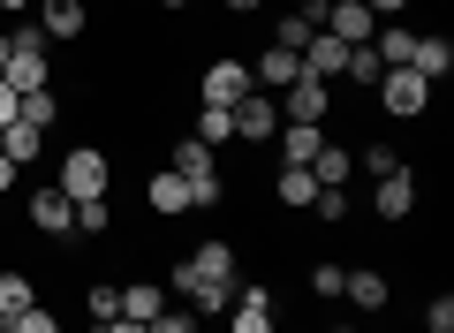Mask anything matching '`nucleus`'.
<instances>
[{
  "mask_svg": "<svg viewBox=\"0 0 454 333\" xmlns=\"http://www.w3.org/2000/svg\"><path fill=\"white\" fill-rule=\"evenodd\" d=\"M227 137H235V114H227V107H197V144H212V152H220Z\"/></svg>",
  "mask_w": 454,
  "mask_h": 333,
  "instance_id": "26",
  "label": "nucleus"
},
{
  "mask_svg": "<svg viewBox=\"0 0 454 333\" xmlns=\"http://www.w3.org/2000/svg\"><path fill=\"white\" fill-rule=\"evenodd\" d=\"M340 68H348V46H340V38H310V46H303V76H318V83H333L340 76Z\"/></svg>",
  "mask_w": 454,
  "mask_h": 333,
  "instance_id": "15",
  "label": "nucleus"
},
{
  "mask_svg": "<svg viewBox=\"0 0 454 333\" xmlns=\"http://www.w3.org/2000/svg\"><path fill=\"white\" fill-rule=\"evenodd\" d=\"M16 175H23V167H16L8 152H0V190H16Z\"/></svg>",
  "mask_w": 454,
  "mask_h": 333,
  "instance_id": "38",
  "label": "nucleus"
},
{
  "mask_svg": "<svg viewBox=\"0 0 454 333\" xmlns=\"http://www.w3.org/2000/svg\"><path fill=\"white\" fill-rule=\"evenodd\" d=\"M340 281H348V273H340V266H325V258L310 266V296H318V303H333V296H340Z\"/></svg>",
  "mask_w": 454,
  "mask_h": 333,
  "instance_id": "31",
  "label": "nucleus"
},
{
  "mask_svg": "<svg viewBox=\"0 0 454 333\" xmlns=\"http://www.w3.org/2000/svg\"><path fill=\"white\" fill-rule=\"evenodd\" d=\"M409 68H417L424 83H439V76L454 68V46H447V38H417V53H409Z\"/></svg>",
  "mask_w": 454,
  "mask_h": 333,
  "instance_id": "23",
  "label": "nucleus"
},
{
  "mask_svg": "<svg viewBox=\"0 0 454 333\" xmlns=\"http://www.w3.org/2000/svg\"><path fill=\"white\" fill-rule=\"evenodd\" d=\"M145 205L160 212V220H182V212H190V182H182L175 167H160V175L145 182Z\"/></svg>",
  "mask_w": 454,
  "mask_h": 333,
  "instance_id": "12",
  "label": "nucleus"
},
{
  "mask_svg": "<svg viewBox=\"0 0 454 333\" xmlns=\"http://www.w3.org/2000/svg\"><path fill=\"white\" fill-rule=\"evenodd\" d=\"M23 8H31V0H0V16H23Z\"/></svg>",
  "mask_w": 454,
  "mask_h": 333,
  "instance_id": "41",
  "label": "nucleus"
},
{
  "mask_svg": "<svg viewBox=\"0 0 454 333\" xmlns=\"http://www.w3.org/2000/svg\"><path fill=\"white\" fill-rule=\"evenodd\" d=\"M310 38H318V16H310V8H295V16L273 23V46H288V53H303Z\"/></svg>",
  "mask_w": 454,
  "mask_h": 333,
  "instance_id": "25",
  "label": "nucleus"
},
{
  "mask_svg": "<svg viewBox=\"0 0 454 333\" xmlns=\"http://www.w3.org/2000/svg\"><path fill=\"white\" fill-rule=\"evenodd\" d=\"M31 303H38L31 273H16V266H8V273H0V326H16V318L31 311Z\"/></svg>",
  "mask_w": 454,
  "mask_h": 333,
  "instance_id": "18",
  "label": "nucleus"
},
{
  "mask_svg": "<svg viewBox=\"0 0 454 333\" xmlns=\"http://www.w3.org/2000/svg\"><path fill=\"white\" fill-rule=\"evenodd\" d=\"M98 333H152V326H137V318H106Z\"/></svg>",
  "mask_w": 454,
  "mask_h": 333,
  "instance_id": "37",
  "label": "nucleus"
},
{
  "mask_svg": "<svg viewBox=\"0 0 454 333\" xmlns=\"http://www.w3.org/2000/svg\"><path fill=\"white\" fill-rule=\"evenodd\" d=\"M190 273H197V281L235 288V242H197V250H190Z\"/></svg>",
  "mask_w": 454,
  "mask_h": 333,
  "instance_id": "14",
  "label": "nucleus"
},
{
  "mask_svg": "<svg viewBox=\"0 0 454 333\" xmlns=\"http://www.w3.org/2000/svg\"><path fill=\"white\" fill-rule=\"evenodd\" d=\"M220 197H227L220 175H190V205H220Z\"/></svg>",
  "mask_w": 454,
  "mask_h": 333,
  "instance_id": "34",
  "label": "nucleus"
},
{
  "mask_svg": "<svg viewBox=\"0 0 454 333\" xmlns=\"http://www.w3.org/2000/svg\"><path fill=\"white\" fill-rule=\"evenodd\" d=\"M295 76H303V53H288V46H265V53H258V68H250V83H258V91H273V99L288 91Z\"/></svg>",
  "mask_w": 454,
  "mask_h": 333,
  "instance_id": "10",
  "label": "nucleus"
},
{
  "mask_svg": "<svg viewBox=\"0 0 454 333\" xmlns=\"http://www.w3.org/2000/svg\"><path fill=\"white\" fill-rule=\"evenodd\" d=\"M152 333H197V311H175V303H167V311L152 318Z\"/></svg>",
  "mask_w": 454,
  "mask_h": 333,
  "instance_id": "35",
  "label": "nucleus"
},
{
  "mask_svg": "<svg viewBox=\"0 0 454 333\" xmlns=\"http://www.w3.org/2000/svg\"><path fill=\"white\" fill-rule=\"evenodd\" d=\"M273 197H280L288 212H303L310 197H318V175H310V167H280V175H273Z\"/></svg>",
  "mask_w": 454,
  "mask_h": 333,
  "instance_id": "19",
  "label": "nucleus"
},
{
  "mask_svg": "<svg viewBox=\"0 0 454 333\" xmlns=\"http://www.w3.org/2000/svg\"><path fill=\"white\" fill-rule=\"evenodd\" d=\"M114 227V205L106 197H76V235H106Z\"/></svg>",
  "mask_w": 454,
  "mask_h": 333,
  "instance_id": "28",
  "label": "nucleus"
},
{
  "mask_svg": "<svg viewBox=\"0 0 454 333\" xmlns=\"http://www.w3.org/2000/svg\"><path fill=\"white\" fill-rule=\"evenodd\" d=\"M0 152L16 159V167H31V159L46 152V129H31V122H8V129H0Z\"/></svg>",
  "mask_w": 454,
  "mask_h": 333,
  "instance_id": "22",
  "label": "nucleus"
},
{
  "mask_svg": "<svg viewBox=\"0 0 454 333\" xmlns=\"http://www.w3.org/2000/svg\"><path fill=\"white\" fill-rule=\"evenodd\" d=\"M83 311H91V326L121 318V288H83Z\"/></svg>",
  "mask_w": 454,
  "mask_h": 333,
  "instance_id": "29",
  "label": "nucleus"
},
{
  "mask_svg": "<svg viewBox=\"0 0 454 333\" xmlns=\"http://www.w3.org/2000/svg\"><path fill=\"white\" fill-rule=\"evenodd\" d=\"M0 333H8V326H0Z\"/></svg>",
  "mask_w": 454,
  "mask_h": 333,
  "instance_id": "47",
  "label": "nucleus"
},
{
  "mask_svg": "<svg viewBox=\"0 0 454 333\" xmlns=\"http://www.w3.org/2000/svg\"><path fill=\"white\" fill-rule=\"evenodd\" d=\"M8 333H61V318H53V311H38V303H31V311H23V318H16Z\"/></svg>",
  "mask_w": 454,
  "mask_h": 333,
  "instance_id": "36",
  "label": "nucleus"
},
{
  "mask_svg": "<svg viewBox=\"0 0 454 333\" xmlns=\"http://www.w3.org/2000/svg\"><path fill=\"white\" fill-rule=\"evenodd\" d=\"M16 122V91H8V83H0V129Z\"/></svg>",
  "mask_w": 454,
  "mask_h": 333,
  "instance_id": "39",
  "label": "nucleus"
},
{
  "mask_svg": "<svg viewBox=\"0 0 454 333\" xmlns=\"http://www.w3.org/2000/svg\"><path fill=\"white\" fill-rule=\"evenodd\" d=\"M160 311H167V288H152V281H129V288H121V318H137V326H152Z\"/></svg>",
  "mask_w": 454,
  "mask_h": 333,
  "instance_id": "20",
  "label": "nucleus"
},
{
  "mask_svg": "<svg viewBox=\"0 0 454 333\" xmlns=\"http://www.w3.org/2000/svg\"><path fill=\"white\" fill-rule=\"evenodd\" d=\"M372 212H379L387 227H402L409 212H417V182H409V167H402V175H379V182H372Z\"/></svg>",
  "mask_w": 454,
  "mask_h": 333,
  "instance_id": "7",
  "label": "nucleus"
},
{
  "mask_svg": "<svg viewBox=\"0 0 454 333\" xmlns=\"http://www.w3.org/2000/svg\"><path fill=\"white\" fill-rule=\"evenodd\" d=\"M379 107L402 114V122H417V114L432 107V83H424L417 68H387V76H379Z\"/></svg>",
  "mask_w": 454,
  "mask_h": 333,
  "instance_id": "2",
  "label": "nucleus"
},
{
  "mask_svg": "<svg viewBox=\"0 0 454 333\" xmlns=\"http://www.w3.org/2000/svg\"><path fill=\"white\" fill-rule=\"evenodd\" d=\"M8 53H16V46H8V31H0V76H8Z\"/></svg>",
  "mask_w": 454,
  "mask_h": 333,
  "instance_id": "43",
  "label": "nucleus"
},
{
  "mask_svg": "<svg viewBox=\"0 0 454 333\" xmlns=\"http://www.w3.org/2000/svg\"><path fill=\"white\" fill-rule=\"evenodd\" d=\"M364 8H372V16H402L409 0H364Z\"/></svg>",
  "mask_w": 454,
  "mask_h": 333,
  "instance_id": "40",
  "label": "nucleus"
},
{
  "mask_svg": "<svg viewBox=\"0 0 454 333\" xmlns=\"http://www.w3.org/2000/svg\"><path fill=\"white\" fill-rule=\"evenodd\" d=\"M106 182H114V167H106L98 144H68L61 152V182H53V190H61L68 205H76V197H106Z\"/></svg>",
  "mask_w": 454,
  "mask_h": 333,
  "instance_id": "1",
  "label": "nucleus"
},
{
  "mask_svg": "<svg viewBox=\"0 0 454 333\" xmlns=\"http://www.w3.org/2000/svg\"><path fill=\"white\" fill-rule=\"evenodd\" d=\"M310 175H318V190H348L356 152H348V144H318V152H310Z\"/></svg>",
  "mask_w": 454,
  "mask_h": 333,
  "instance_id": "13",
  "label": "nucleus"
},
{
  "mask_svg": "<svg viewBox=\"0 0 454 333\" xmlns=\"http://www.w3.org/2000/svg\"><path fill=\"white\" fill-rule=\"evenodd\" d=\"M424 333H454V296H447V288L424 303Z\"/></svg>",
  "mask_w": 454,
  "mask_h": 333,
  "instance_id": "32",
  "label": "nucleus"
},
{
  "mask_svg": "<svg viewBox=\"0 0 454 333\" xmlns=\"http://www.w3.org/2000/svg\"><path fill=\"white\" fill-rule=\"evenodd\" d=\"M31 227L38 235H76V205L46 182V190H31Z\"/></svg>",
  "mask_w": 454,
  "mask_h": 333,
  "instance_id": "11",
  "label": "nucleus"
},
{
  "mask_svg": "<svg viewBox=\"0 0 454 333\" xmlns=\"http://www.w3.org/2000/svg\"><path fill=\"white\" fill-rule=\"evenodd\" d=\"M318 122H280V167H310V152H318Z\"/></svg>",
  "mask_w": 454,
  "mask_h": 333,
  "instance_id": "17",
  "label": "nucleus"
},
{
  "mask_svg": "<svg viewBox=\"0 0 454 333\" xmlns=\"http://www.w3.org/2000/svg\"><path fill=\"white\" fill-rule=\"evenodd\" d=\"M340 76L364 83V91H379V76H387V68H379V53H372V46H348V68H340Z\"/></svg>",
  "mask_w": 454,
  "mask_h": 333,
  "instance_id": "27",
  "label": "nucleus"
},
{
  "mask_svg": "<svg viewBox=\"0 0 454 333\" xmlns=\"http://www.w3.org/2000/svg\"><path fill=\"white\" fill-rule=\"evenodd\" d=\"M38 31H46V46L53 38H83L91 31V8L83 0H38Z\"/></svg>",
  "mask_w": 454,
  "mask_h": 333,
  "instance_id": "8",
  "label": "nucleus"
},
{
  "mask_svg": "<svg viewBox=\"0 0 454 333\" xmlns=\"http://www.w3.org/2000/svg\"><path fill=\"white\" fill-rule=\"evenodd\" d=\"M227 8H235V16H250V8H265V0H227Z\"/></svg>",
  "mask_w": 454,
  "mask_h": 333,
  "instance_id": "42",
  "label": "nucleus"
},
{
  "mask_svg": "<svg viewBox=\"0 0 454 333\" xmlns=\"http://www.w3.org/2000/svg\"><path fill=\"white\" fill-rule=\"evenodd\" d=\"M167 167H175L182 182H190V175H220V152H212V144H197V137H182V144H175V159H167Z\"/></svg>",
  "mask_w": 454,
  "mask_h": 333,
  "instance_id": "21",
  "label": "nucleus"
},
{
  "mask_svg": "<svg viewBox=\"0 0 454 333\" xmlns=\"http://www.w3.org/2000/svg\"><path fill=\"white\" fill-rule=\"evenodd\" d=\"M318 8H333V0H318Z\"/></svg>",
  "mask_w": 454,
  "mask_h": 333,
  "instance_id": "46",
  "label": "nucleus"
},
{
  "mask_svg": "<svg viewBox=\"0 0 454 333\" xmlns=\"http://www.w3.org/2000/svg\"><path fill=\"white\" fill-rule=\"evenodd\" d=\"M16 122L53 129V122H61V91H53V83H46V91H23V99H16Z\"/></svg>",
  "mask_w": 454,
  "mask_h": 333,
  "instance_id": "24",
  "label": "nucleus"
},
{
  "mask_svg": "<svg viewBox=\"0 0 454 333\" xmlns=\"http://www.w3.org/2000/svg\"><path fill=\"white\" fill-rule=\"evenodd\" d=\"M227 333H273V296L258 281H235V311H227Z\"/></svg>",
  "mask_w": 454,
  "mask_h": 333,
  "instance_id": "6",
  "label": "nucleus"
},
{
  "mask_svg": "<svg viewBox=\"0 0 454 333\" xmlns=\"http://www.w3.org/2000/svg\"><path fill=\"white\" fill-rule=\"evenodd\" d=\"M325 107H333V99H325L318 76H295L288 91H280V122H325Z\"/></svg>",
  "mask_w": 454,
  "mask_h": 333,
  "instance_id": "9",
  "label": "nucleus"
},
{
  "mask_svg": "<svg viewBox=\"0 0 454 333\" xmlns=\"http://www.w3.org/2000/svg\"><path fill=\"white\" fill-rule=\"evenodd\" d=\"M227 114H235V137H243V144H265V137H280V99H273V91H243V99H235Z\"/></svg>",
  "mask_w": 454,
  "mask_h": 333,
  "instance_id": "3",
  "label": "nucleus"
},
{
  "mask_svg": "<svg viewBox=\"0 0 454 333\" xmlns=\"http://www.w3.org/2000/svg\"><path fill=\"white\" fill-rule=\"evenodd\" d=\"M340 296L356 303V311H387L394 288H387V273H379V266H364V273H348V281H340Z\"/></svg>",
  "mask_w": 454,
  "mask_h": 333,
  "instance_id": "16",
  "label": "nucleus"
},
{
  "mask_svg": "<svg viewBox=\"0 0 454 333\" xmlns=\"http://www.w3.org/2000/svg\"><path fill=\"white\" fill-rule=\"evenodd\" d=\"M160 8H190V0H160Z\"/></svg>",
  "mask_w": 454,
  "mask_h": 333,
  "instance_id": "44",
  "label": "nucleus"
},
{
  "mask_svg": "<svg viewBox=\"0 0 454 333\" xmlns=\"http://www.w3.org/2000/svg\"><path fill=\"white\" fill-rule=\"evenodd\" d=\"M318 31H325V38H340V46H372L379 16H372V8H364V0H333V8H325V16H318Z\"/></svg>",
  "mask_w": 454,
  "mask_h": 333,
  "instance_id": "5",
  "label": "nucleus"
},
{
  "mask_svg": "<svg viewBox=\"0 0 454 333\" xmlns=\"http://www.w3.org/2000/svg\"><path fill=\"white\" fill-rule=\"evenodd\" d=\"M356 167H364L372 182H379V175H402V152H394V144H372V152H364Z\"/></svg>",
  "mask_w": 454,
  "mask_h": 333,
  "instance_id": "30",
  "label": "nucleus"
},
{
  "mask_svg": "<svg viewBox=\"0 0 454 333\" xmlns=\"http://www.w3.org/2000/svg\"><path fill=\"white\" fill-rule=\"evenodd\" d=\"M243 91H258V83H250V61H212L205 76H197V107H235Z\"/></svg>",
  "mask_w": 454,
  "mask_h": 333,
  "instance_id": "4",
  "label": "nucleus"
},
{
  "mask_svg": "<svg viewBox=\"0 0 454 333\" xmlns=\"http://www.w3.org/2000/svg\"><path fill=\"white\" fill-rule=\"evenodd\" d=\"M310 205H318V220H348V190H318V197H310Z\"/></svg>",
  "mask_w": 454,
  "mask_h": 333,
  "instance_id": "33",
  "label": "nucleus"
},
{
  "mask_svg": "<svg viewBox=\"0 0 454 333\" xmlns=\"http://www.w3.org/2000/svg\"><path fill=\"white\" fill-rule=\"evenodd\" d=\"M333 333H356V326H333Z\"/></svg>",
  "mask_w": 454,
  "mask_h": 333,
  "instance_id": "45",
  "label": "nucleus"
}]
</instances>
